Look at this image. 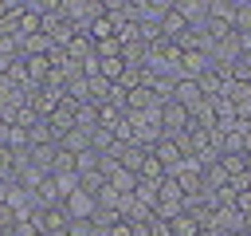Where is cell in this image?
Listing matches in <instances>:
<instances>
[{"label":"cell","instance_id":"1","mask_svg":"<svg viewBox=\"0 0 251 236\" xmlns=\"http://www.w3.org/2000/svg\"><path fill=\"white\" fill-rule=\"evenodd\" d=\"M94 208H98V201H94L86 189H71V193L63 197V212H67L71 220H90Z\"/></svg>","mask_w":251,"mask_h":236},{"label":"cell","instance_id":"2","mask_svg":"<svg viewBox=\"0 0 251 236\" xmlns=\"http://www.w3.org/2000/svg\"><path fill=\"white\" fill-rule=\"evenodd\" d=\"M35 228H39V236H55V232H67L71 228V216L63 212V205H51V208H39L35 216Z\"/></svg>","mask_w":251,"mask_h":236},{"label":"cell","instance_id":"3","mask_svg":"<svg viewBox=\"0 0 251 236\" xmlns=\"http://www.w3.org/2000/svg\"><path fill=\"white\" fill-rule=\"evenodd\" d=\"M208 67H212L208 51H180V63H176V79H200Z\"/></svg>","mask_w":251,"mask_h":236},{"label":"cell","instance_id":"4","mask_svg":"<svg viewBox=\"0 0 251 236\" xmlns=\"http://www.w3.org/2000/svg\"><path fill=\"white\" fill-rule=\"evenodd\" d=\"M169 98H173L176 106H184L188 114H192V110H196V106L204 102V94H200L196 79H176V83H173V94H169Z\"/></svg>","mask_w":251,"mask_h":236},{"label":"cell","instance_id":"5","mask_svg":"<svg viewBox=\"0 0 251 236\" xmlns=\"http://www.w3.org/2000/svg\"><path fill=\"white\" fill-rule=\"evenodd\" d=\"M63 51L71 55V63H78V67H82L86 59H94V39L86 35V28H78V31L71 35V43H67Z\"/></svg>","mask_w":251,"mask_h":236},{"label":"cell","instance_id":"6","mask_svg":"<svg viewBox=\"0 0 251 236\" xmlns=\"http://www.w3.org/2000/svg\"><path fill=\"white\" fill-rule=\"evenodd\" d=\"M149 153H153V157L161 161V169H165V173H169V169H176V165L184 161V153H180L176 138H161V142H157V146H153Z\"/></svg>","mask_w":251,"mask_h":236},{"label":"cell","instance_id":"7","mask_svg":"<svg viewBox=\"0 0 251 236\" xmlns=\"http://www.w3.org/2000/svg\"><path fill=\"white\" fill-rule=\"evenodd\" d=\"M55 153H59V142H47V146H31V149H27V161H31L39 173H51V161H55Z\"/></svg>","mask_w":251,"mask_h":236},{"label":"cell","instance_id":"8","mask_svg":"<svg viewBox=\"0 0 251 236\" xmlns=\"http://www.w3.org/2000/svg\"><path fill=\"white\" fill-rule=\"evenodd\" d=\"M224 83H227V75H220L216 67H208V71L196 79V87H200V94H204V98H216V94H224Z\"/></svg>","mask_w":251,"mask_h":236},{"label":"cell","instance_id":"9","mask_svg":"<svg viewBox=\"0 0 251 236\" xmlns=\"http://www.w3.org/2000/svg\"><path fill=\"white\" fill-rule=\"evenodd\" d=\"M24 67H27V83H31V87H39V83L51 75V59H47V55H31V59H24Z\"/></svg>","mask_w":251,"mask_h":236},{"label":"cell","instance_id":"10","mask_svg":"<svg viewBox=\"0 0 251 236\" xmlns=\"http://www.w3.org/2000/svg\"><path fill=\"white\" fill-rule=\"evenodd\" d=\"M126 75V63H122V55H114V59H98V79H106V83H118Z\"/></svg>","mask_w":251,"mask_h":236},{"label":"cell","instance_id":"11","mask_svg":"<svg viewBox=\"0 0 251 236\" xmlns=\"http://www.w3.org/2000/svg\"><path fill=\"white\" fill-rule=\"evenodd\" d=\"M75 130H86V134L98 130V110H94L90 102H82V106L75 110Z\"/></svg>","mask_w":251,"mask_h":236},{"label":"cell","instance_id":"12","mask_svg":"<svg viewBox=\"0 0 251 236\" xmlns=\"http://www.w3.org/2000/svg\"><path fill=\"white\" fill-rule=\"evenodd\" d=\"M59 146H63L67 153H86V149H90V134H86V130H71Z\"/></svg>","mask_w":251,"mask_h":236},{"label":"cell","instance_id":"13","mask_svg":"<svg viewBox=\"0 0 251 236\" xmlns=\"http://www.w3.org/2000/svg\"><path fill=\"white\" fill-rule=\"evenodd\" d=\"M137 181H149V185H157V181H165V169H161V161L149 153L145 161H141V169H137Z\"/></svg>","mask_w":251,"mask_h":236},{"label":"cell","instance_id":"14","mask_svg":"<svg viewBox=\"0 0 251 236\" xmlns=\"http://www.w3.org/2000/svg\"><path fill=\"white\" fill-rule=\"evenodd\" d=\"M204 12H208V20H224V24H231L235 4H231V0H212V4H204Z\"/></svg>","mask_w":251,"mask_h":236},{"label":"cell","instance_id":"15","mask_svg":"<svg viewBox=\"0 0 251 236\" xmlns=\"http://www.w3.org/2000/svg\"><path fill=\"white\" fill-rule=\"evenodd\" d=\"M216 165L224 169V177H239L243 173V153H220Z\"/></svg>","mask_w":251,"mask_h":236},{"label":"cell","instance_id":"16","mask_svg":"<svg viewBox=\"0 0 251 236\" xmlns=\"http://www.w3.org/2000/svg\"><path fill=\"white\" fill-rule=\"evenodd\" d=\"M231 31H251V4L239 0L235 12H231Z\"/></svg>","mask_w":251,"mask_h":236},{"label":"cell","instance_id":"17","mask_svg":"<svg viewBox=\"0 0 251 236\" xmlns=\"http://www.w3.org/2000/svg\"><path fill=\"white\" fill-rule=\"evenodd\" d=\"M169 228H173V236H196L200 232V224L188 216V212H180V216H173L169 220Z\"/></svg>","mask_w":251,"mask_h":236},{"label":"cell","instance_id":"18","mask_svg":"<svg viewBox=\"0 0 251 236\" xmlns=\"http://www.w3.org/2000/svg\"><path fill=\"white\" fill-rule=\"evenodd\" d=\"M86 35H90L94 43H102V39H114V24H110L106 16H98V20H94V24L86 28Z\"/></svg>","mask_w":251,"mask_h":236},{"label":"cell","instance_id":"19","mask_svg":"<svg viewBox=\"0 0 251 236\" xmlns=\"http://www.w3.org/2000/svg\"><path fill=\"white\" fill-rule=\"evenodd\" d=\"M118 220H122V216H118L114 208H94V216H90V224H94V232H98V236H102L110 224H118Z\"/></svg>","mask_w":251,"mask_h":236},{"label":"cell","instance_id":"20","mask_svg":"<svg viewBox=\"0 0 251 236\" xmlns=\"http://www.w3.org/2000/svg\"><path fill=\"white\" fill-rule=\"evenodd\" d=\"M47 142H51V130H47V118H39V122L27 130V149H31V146H47Z\"/></svg>","mask_w":251,"mask_h":236},{"label":"cell","instance_id":"21","mask_svg":"<svg viewBox=\"0 0 251 236\" xmlns=\"http://www.w3.org/2000/svg\"><path fill=\"white\" fill-rule=\"evenodd\" d=\"M157 185H161V181H157ZM157 185H149V181H137L133 197H137V201H141L145 208H153V205H157Z\"/></svg>","mask_w":251,"mask_h":236},{"label":"cell","instance_id":"22","mask_svg":"<svg viewBox=\"0 0 251 236\" xmlns=\"http://www.w3.org/2000/svg\"><path fill=\"white\" fill-rule=\"evenodd\" d=\"M153 216H157V220H173V216H180V201H157V205H153Z\"/></svg>","mask_w":251,"mask_h":236},{"label":"cell","instance_id":"23","mask_svg":"<svg viewBox=\"0 0 251 236\" xmlns=\"http://www.w3.org/2000/svg\"><path fill=\"white\" fill-rule=\"evenodd\" d=\"M8 236H39V228H35V220H16Z\"/></svg>","mask_w":251,"mask_h":236},{"label":"cell","instance_id":"24","mask_svg":"<svg viewBox=\"0 0 251 236\" xmlns=\"http://www.w3.org/2000/svg\"><path fill=\"white\" fill-rule=\"evenodd\" d=\"M145 228H149V236H173V228H169V220H157V216H153V220H149Z\"/></svg>","mask_w":251,"mask_h":236},{"label":"cell","instance_id":"25","mask_svg":"<svg viewBox=\"0 0 251 236\" xmlns=\"http://www.w3.org/2000/svg\"><path fill=\"white\" fill-rule=\"evenodd\" d=\"M12 224H16V212H12L8 205H0V232L8 236V232H12Z\"/></svg>","mask_w":251,"mask_h":236},{"label":"cell","instance_id":"26","mask_svg":"<svg viewBox=\"0 0 251 236\" xmlns=\"http://www.w3.org/2000/svg\"><path fill=\"white\" fill-rule=\"evenodd\" d=\"M235 208H239L243 216H251V189H243V193H235Z\"/></svg>","mask_w":251,"mask_h":236},{"label":"cell","instance_id":"27","mask_svg":"<svg viewBox=\"0 0 251 236\" xmlns=\"http://www.w3.org/2000/svg\"><path fill=\"white\" fill-rule=\"evenodd\" d=\"M4 197H8V181L0 177V205H4Z\"/></svg>","mask_w":251,"mask_h":236},{"label":"cell","instance_id":"28","mask_svg":"<svg viewBox=\"0 0 251 236\" xmlns=\"http://www.w3.org/2000/svg\"><path fill=\"white\" fill-rule=\"evenodd\" d=\"M8 8H12V4H8V0H0V20L8 16Z\"/></svg>","mask_w":251,"mask_h":236},{"label":"cell","instance_id":"29","mask_svg":"<svg viewBox=\"0 0 251 236\" xmlns=\"http://www.w3.org/2000/svg\"><path fill=\"white\" fill-rule=\"evenodd\" d=\"M243 169H247V173H251V149H247V153H243Z\"/></svg>","mask_w":251,"mask_h":236},{"label":"cell","instance_id":"30","mask_svg":"<svg viewBox=\"0 0 251 236\" xmlns=\"http://www.w3.org/2000/svg\"><path fill=\"white\" fill-rule=\"evenodd\" d=\"M4 67H8V59H4V55H0V75H4Z\"/></svg>","mask_w":251,"mask_h":236},{"label":"cell","instance_id":"31","mask_svg":"<svg viewBox=\"0 0 251 236\" xmlns=\"http://www.w3.org/2000/svg\"><path fill=\"white\" fill-rule=\"evenodd\" d=\"M196 236H212V232H196Z\"/></svg>","mask_w":251,"mask_h":236},{"label":"cell","instance_id":"32","mask_svg":"<svg viewBox=\"0 0 251 236\" xmlns=\"http://www.w3.org/2000/svg\"><path fill=\"white\" fill-rule=\"evenodd\" d=\"M231 236H243V232H231Z\"/></svg>","mask_w":251,"mask_h":236}]
</instances>
